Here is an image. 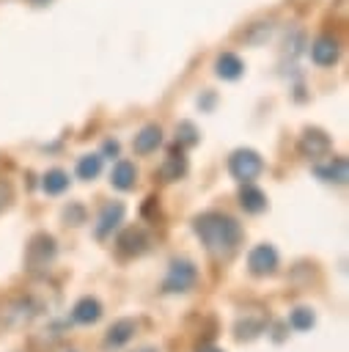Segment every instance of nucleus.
Returning <instances> with one entry per match:
<instances>
[{
    "mask_svg": "<svg viewBox=\"0 0 349 352\" xmlns=\"http://www.w3.org/2000/svg\"><path fill=\"white\" fill-rule=\"evenodd\" d=\"M286 330H289V324H286V322H275V327H272V341H275V344H280V341L286 338Z\"/></svg>",
    "mask_w": 349,
    "mask_h": 352,
    "instance_id": "nucleus-27",
    "label": "nucleus"
},
{
    "mask_svg": "<svg viewBox=\"0 0 349 352\" xmlns=\"http://www.w3.org/2000/svg\"><path fill=\"white\" fill-rule=\"evenodd\" d=\"M157 176L162 182H179L187 176V157H184V146H170L168 148V157L162 160V165L157 168Z\"/></svg>",
    "mask_w": 349,
    "mask_h": 352,
    "instance_id": "nucleus-11",
    "label": "nucleus"
},
{
    "mask_svg": "<svg viewBox=\"0 0 349 352\" xmlns=\"http://www.w3.org/2000/svg\"><path fill=\"white\" fill-rule=\"evenodd\" d=\"M102 314H104V308H102V302L96 300V297H91V294H85V297H80L74 305H71V322H77V324H96L99 319H102Z\"/></svg>",
    "mask_w": 349,
    "mask_h": 352,
    "instance_id": "nucleus-13",
    "label": "nucleus"
},
{
    "mask_svg": "<svg viewBox=\"0 0 349 352\" xmlns=\"http://www.w3.org/2000/svg\"><path fill=\"white\" fill-rule=\"evenodd\" d=\"M195 352H225V349H220V346H212V344H203V346H198Z\"/></svg>",
    "mask_w": 349,
    "mask_h": 352,
    "instance_id": "nucleus-29",
    "label": "nucleus"
},
{
    "mask_svg": "<svg viewBox=\"0 0 349 352\" xmlns=\"http://www.w3.org/2000/svg\"><path fill=\"white\" fill-rule=\"evenodd\" d=\"M110 184H113L115 190H121V192H129V190L137 184V168H135V162L118 160V162L113 165V170H110Z\"/></svg>",
    "mask_w": 349,
    "mask_h": 352,
    "instance_id": "nucleus-15",
    "label": "nucleus"
},
{
    "mask_svg": "<svg viewBox=\"0 0 349 352\" xmlns=\"http://www.w3.org/2000/svg\"><path fill=\"white\" fill-rule=\"evenodd\" d=\"M55 256H58V242H55V236L47 234V231H38V234H33V236L27 239V245H25V270L33 272V275L47 272L49 264L55 261Z\"/></svg>",
    "mask_w": 349,
    "mask_h": 352,
    "instance_id": "nucleus-2",
    "label": "nucleus"
},
{
    "mask_svg": "<svg viewBox=\"0 0 349 352\" xmlns=\"http://www.w3.org/2000/svg\"><path fill=\"white\" fill-rule=\"evenodd\" d=\"M341 55V47L333 36H316L313 44H311V58L316 66H333Z\"/></svg>",
    "mask_w": 349,
    "mask_h": 352,
    "instance_id": "nucleus-14",
    "label": "nucleus"
},
{
    "mask_svg": "<svg viewBox=\"0 0 349 352\" xmlns=\"http://www.w3.org/2000/svg\"><path fill=\"white\" fill-rule=\"evenodd\" d=\"M286 324H289L291 330H297V333H305V330H311V327L316 324V314H313V308H308V305H297V308L289 314Z\"/></svg>",
    "mask_w": 349,
    "mask_h": 352,
    "instance_id": "nucleus-22",
    "label": "nucleus"
},
{
    "mask_svg": "<svg viewBox=\"0 0 349 352\" xmlns=\"http://www.w3.org/2000/svg\"><path fill=\"white\" fill-rule=\"evenodd\" d=\"M36 314H38V305H36L33 300H27V297H16V300H8V302L3 305V311H0V322H3L5 327H22V324H27Z\"/></svg>",
    "mask_w": 349,
    "mask_h": 352,
    "instance_id": "nucleus-9",
    "label": "nucleus"
},
{
    "mask_svg": "<svg viewBox=\"0 0 349 352\" xmlns=\"http://www.w3.org/2000/svg\"><path fill=\"white\" fill-rule=\"evenodd\" d=\"M195 286H198V267L190 258H173L162 278V292L165 294H187Z\"/></svg>",
    "mask_w": 349,
    "mask_h": 352,
    "instance_id": "nucleus-3",
    "label": "nucleus"
},
{
    "mask_svg": "<svg viewBox=\"0 0 349 352\" xmlns=\"http://www.w3.org/2000/svg\"><path fill=\"white\" fill-rule=\"evenodd\" d=\"M151 248V236L140 226H129L115 236V253L121 258H137Z\"/></svg>",
    "mask_w": 349,
    "mask_h": 352,
    "instance_id": "nucleus-7",
    "label": "nucleus"
},
{
    "mask_svg": "<svg viewBox=\"0 0 349 352\" xmlns=\"http://www.w3.org/2000/svg\"><path fill=\"white\" fill-rule=\"evenodd\" d=\"M239 206L247 212V214H261V212H267V195H264V190H258L253 182H247V184H242V190H239Z\"/></svg>",
    "mask_w": 349,
    "mask_h": 352,
    "instance_id": "nucleus-17",
    "label": "nucleus"
},
{
    "mask_svg": "<svg viewBox=\"0 0 349 352\" xmlns=\"http://www.w3.org/2000/svg\"><path fill=\"white\" fill-rule=\"evenodd\" d=\"M33 3H36V6H47L49 0H33Z\"/></svg>",
    "mask_w": 349,
    "mask_h": 352,
    "instance_id": "nucleus-31",
    "label": "nucleus"
},
{
    "mask_svg": "<svg viewBox=\"0 0 349 352\" xmlns=\"http://www.w3.org/2000/svg\"><path fill=\"white\" fill-rule=\"evenodd\" d=\"M201 140V132H198V126L192 124V121H179L176 124V143L179 146H195Z\"/></svg>",
    "mask_w": 349,
    "mask_h": 352,
    "instance_id": "nucleus-23",
    "label": "nucleus"
},
{
    "mask_svg": "<svg viewBox=\"0 0 349 352\" xmlns=\"http://www.w3.org/2000/svg\"><path fill=\"white\" fill-rule=\"evenodd\" d=\"M102 154H82L80 160H77V179H82V182H93L99 173H102Z\"/></svg>",
    "mask_w": 349,
    "mask_h": 352,
    "instance_id": "nucleus-21",
    "label": "nucleus"
},
{
    "mask_svg": "<svg viewBox=\"0 0 349 352\" xmlns=\"http://www.w3.org/2000/svg\"><path fill=\"white\" fill-rule=\"evenodd\" d=\"M66 352H77V349H66Z\"/></svg>",
    "mask_w": 349,
    "mask_h": 352,
    "instance_id": "nucleus-32",
    "label": "nucleus"
},
{
    "mask_svg": "<svg viewBox=\"0 0 349 352\" xmlns=\"http://www.w3.org/2000/svg\"><path fill=\"white\" fill-rule=\"evenodd\" d=\"M330 148H333V140H330V135H327L324 129H319V126L302 129V135H300V140H297V151H300V157H305V160H322V157L330 154Z\"/></svg>",
    "mask_w": 349,
    "mask_h": 352,
    "instance_id": "nucleus-8",
    "label": "nucleus"
},
{
    "mask_svg": "<svg viewBox=\"0 0 349 352\" xmlns=\"http://www.w3.org/2000/svg\"><path fill=\"white\" fill-rule=\"evenodd\" d=\"M261 170H264V160H261V154H258L256 148L242 146V148L231 151V157H228V173H231L239 184H247V182L258 179Z\"/></svg>",
    "mask_w": 349,
    "mask_h": 352,
    "instance_id": "nucleus-4",
    "label": "nucleus"
},
{
    "mask_svg": "<svg viewBox=\"0 0 349 352\" xmlns=\"http://www.w3.org/2000/svg\"><path fill=\"white\" fill-rule=\"evenodd\" d=\"M69 173L66 170H60V168H52V170H47L44 176H41V190L47 192V195H60V192H66L69 190Z\"/></svg>",
    "mask_w": 349,
    "mask_h": 352,
    "instance_id": "nucleus-20",
    "label": "nucleus"
},
{
    "mask_svg": "<svg viewBox=\"0 0 349 352\" xmlns=\"http://www.w3.org/2000/svg\"><path fill=\"white\" fill-rule=\"evenodd\" d=\"M245 72V63L239 60V55L234 52H220L217 60H214V74L220 80H239Z\"/></svg>",
    "mask_w": 349,
    "mask_h": 352,
    "instance_id": "nucleus-19",
    "label": "nucleus"
},
{
    "mask_svg": "<svg viewBox=\"0 0 349 352\" xmlns=\"http://www.w3.org/2000/svg\"><path fill=\"white\" fill-rule=\"evenodd\" d=\"M137 352H159V349H154V346H146V349H137Z\"/></svg>",
    "mask_w": 349,
    "mask_h": 352,
    "instance_id": "nucleus-30",
    "label": "nucleus"
},
{
    "mask_svg": "<svg viewBox=\"0 0 349 352\" xmlns=\"http://www.w3.org/2000/svg\"><path fill=\"white\" fill-rule=\"evenodd\" d=\"M60 217H63V223L66 226H82L85 220H88V212H85V206L82 204H69V206H63V212H60Z\"/></svg>",
    "mask_w": 349,
    "mask_h": 352,
    "instance_id": "nucleus-24",
    "label": "nucleus"
},
{
    "mask_svg": "<svg viewBox=\"0 0 349 352\" xmlns=\"http://www.w3.org/2000/svg\"><path fill=\"white\" fill-rule=\"evenodd\" d=\"M313 170L322 182H330V184H346L349 179V162L344 157H333L327 165H316Z\"/></svg>",
    "mask_w": 349,
    "mask_h": 352,
    "instance_id": "nucleus-18",
    "label": "nucleus"
},
{
    "mask_svg": "<svg viewBox=\"0 0 349 352\" xmlns=\"http://www.w3.org/2000/svg\"><path fill=\"white\" fill-rule=\"evenodd\" d=\"M159 146H162V129H159V124H146V126L135 135V140H132L135 154H151V151H157Z\"/></svg>",
    "mask_w": 349,
    "mask_h": 352,
    "instance_id": "nucleus-16",
    "label": "nucleus"
},
{
    "mask_svg": "<svg viewBox=\"0 0 349 352\" xmlns=\"http://www.w3.org/2000/svg\"><path fill=\"white\" fill-rule=\"evenodd\" d=\"M102 157H118V140H104V146H102Z\"/></svg>",
    "mask_w": 349,
    "mask_h": 352,
    "instance_id": "nucleus-28",
    "label": "nucleus"
},
{
    "mask_svg": "<svg viewBox=\"0 0 349 352\" xmlns=\"http://www.w3.org/2000/svg\"><path fill=\"white\" fill-rule=\"evenodd\" d=\"M140 214H143L146 220H157V217H159V198H157V195H148V198L143 201V206H140Z\"/></svg>",
    "mask_w": 349,
    "mask_h": 352,
    "instance_id": "nucleus-25",
    "label": "nucleus"
},
{
    "mask_svg": "<svg viewBox=\"0 0 349 352\" xmlns=\"http://www.w3.org/2000/svg\"><path fill=\"white\" fill-rule=\"evenodd\" d=\"M11 204V184L8 182H0V212Z\"/></svg>",
    "mask_w": 349,
    "mask_h": 352,
    "instance_id": "nucleus-26",
    "label": "nucleus"
},
{
    "mask_svg": "<svg viewBox=\"0 0 349 352\" xmlns=\"http://www.w3.org/2000/svg\"><path fill=\"white\" fill-rule=\"evenodd\" d=\"M124 214H126V206L121 201H107L96 217V226H93V236L96 239H107L121 223H124Z\"/></svg>",
    "mask_w": 349,
    "mask_h": 352,
    "instance_id": "nucleus-10",
    "label": "nucleus"
},
{
    "mask_svg": "<svg viewBox=\"0 0 349 352\" xmlns=\"http://www.w3.org/2000/svg\"><path fill=\"white\" fill-rule=\"evenodd\" d=\"M267 324H269L267 308H261V305L245 308V311L236 316V322H234V338H236V341H256V338L267 330Z\"/></svg>",
    "mask_w": 349,
    "mask_h": 352,
    "instance_id": "nucleus-5",
    "label": "nucleus"
},
{
    "mask_svg": "<svg viewBox=\"0 0 349 352\" xmlns=\"http://www.w3.org/2000/svg\"><path fill=\"white\" fill-rule=\"evenodd\" d=\"M135 333H137V322H135V319H129V316L115 319V322L107 327V333H104V346H107V349H118V346L129 344V341L135 338Z\"/></svg>",
    "mask_w": 349,
    "mask_h": 352,
    "instance_id": "nucleus-12",
    "label": "nucleus"
},
{
    "mask_svg": "<svg viewBox=\"0 0 349 352\" xmlns=\"http://www.w3.org/2000/svg\"><path fill=\"white\" fill-rule=\"evenodd\" d=\"M192 231L212 256H231L242 245V223L225 212H201L192 217Z\"/></svg>",
    "mask_w": 349,
    "mask_h": 352,
    "instance_id": "nucleus-1",
    "label": "nucleus"
},
{
    "mask_svg": "<svg viewBox=\"0 0 349 352\" xmlns=\"http://www.w3.org/2000/svg\"><path fill=\"white\" fill-rule=\"evenodd\" d=\"M278 267H280V256H278L275 245L261 242V245H253L247 250V270H250V275L269 278V275L278 272Z\"/></svg>",
    "mask_w": 349,
    "mask_h": 352,
    "instance_id": "nucleus-6",
    "label": "nucleus"
}]
</instances>
